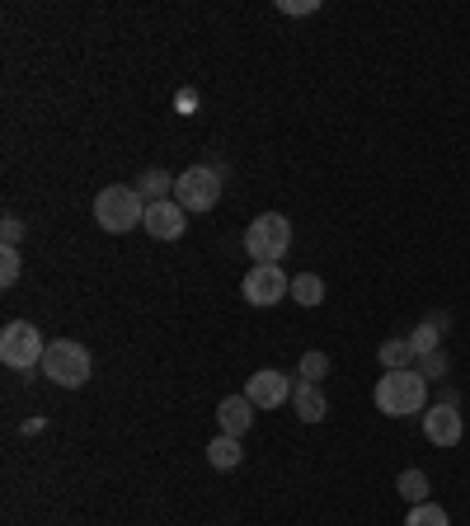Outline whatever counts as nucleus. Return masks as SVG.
Masks as SVG:
<instances>
[{"instance_id": "obj_4", "label": "nucleus", "mask_w": 470, "mask_h": 526, "mask_svg": "<svg viewBox=\"0 0 470 526\" xmlns=\"http://www.w3.org/2000/svg\"><path fill=\"white\" fill-rule=\"evenodd\" d=\"M43 357H47V343L29 320H10L0 329V362L10 372H33V367H43Z\"/></svg>"}, {"instance_id": "obj_8", "label": "nucleus", "mask_w": 470, "mask_h": 526, "mask_svg": "<svg viewBox=\"0 0 470 526\" xmlns=\"http://www.w3.org/2000/svg\"><path fill=\"white\" fill-rule=\"evenodd\" d=\"M292 376H282V372H254L250 381H245V400L254 404V409H278V404H287L292 400Z\"/></svg>"}, {"instance_id": "obj_12", "label": "nucleus", "mask_w": 470, "mask_h": 526, "mask_svg": "<svg viewBox=\"0 0 470 526\" xmlns=\"http://www.w3.org/2000/svg\"><path fill=\"white\" fill-rule=\"evenodd\" d=\"M292 409H297L301 423H320V418L329 414V400H325V390H320V386L301 381V386L292 390Z\"/></svg>"}, {"instance_id": "obj_11", "label": "nucleus", "mask_w": 470, "mask_h": 526, "mask_svg": "<svg viewBox=\"0 0 470 526\" xmlns=\"http://www.w3.org/2000/svg\"><path fill=\"white\" fill-rule=\"evenodd\" d=\"M217 423L226 437H245L254 428V404L245 400V395H226V400L217 404Z\"/></svg>"}, {"instance_id": "obj_14", "label": "nucleus", "mask_w": 470, "mask_h": 526, "mask_svg": "<svg viewBox=\"0 0 470 526\" xmlns=\"http://www.w3.org/2000/svg\"><path fill=\"white\" fill-rule=\"evenodd\" d=\"M137 193L146 198V207H151V202H165L174 193V174L170 170H141Z\"/></svg>"}, {"instance_id": "obj_6", "label": "nucleus", "mask_w": 470, "mask_h": 526, "mask_svg": "<svg viewBox=\"0 0 470 526\" xmlns=\"http://www.w3.org/2000/svg\"><path fill=\"white\" fill-rule=\"evenodd\" d=\"M217 198H221V170H212V165H188L174 179V202L184 212H212Z\"/></svg>"}, {"instance_id": "obj_13", "label": "nucleus", "mask_w": 470, "mask_h": 526, "mask_svg": "<svg viewBox=\"0 0 470 526\" xmlns=\"http://www.w3.org/2000/svg\"><path fill=\"white\" fill-rule=\"evenodd\" d=\"M245 461V447H240V437H212V442H207V465H212V470H235V465Z\"/></svg>"}, {"instance_id": "obj_16", "label": "nucleus", "mask_w": 470, "mask_h": 526, "mask_svg": "<svg viewBox=\"0 0 470 526\" xmlns=\"http://www.w3.org/2000/svg\"><path fill=\"white\" fill-rule=\"evenodd\" d=\"M395 489H400V498H405V503H414V508H419V503H428V475H423V470H400Z\"/></svg>"}, {"instance_id": "obj_18", "label": "nucleus", "mask_w": 470, "mask_h": 526, "mask_svg": "<svg viewBox=\"0 0 470 526\" xmlns=\"http://www.w3.org/2000/svg\"><path fill=\"white\" fill-rule=\"evenodd\" d=\"M381 367H386V372H400V367H414V353H409V343H400V339L381 343Z\"/></svg>"}, {"instance_id": "obj_22", "label": "nucleus", "mask_w": 470, "mask_h": 526, "mask_svg": "<svg viewBox=\"0 0 470 526\" xmlns=\"http://www.w3.org/2000/svg\"><path fill=\"white\" fill-rule=\"evenodd\" d=\"M414 372H419L423 381H433V376L447 372V357H442V348H438V353H428V357H419V367H414Z\"/></svg>"}, {"instance_id": "obj_1", "label": "nucleus", "mask_w": 470, "mask_h": 526, "mask_svg": "<svg viewBox=\"0 0 470 526\" xmlns=\"http://www.w3.org/2000/svg\"><path fill=\"white\" fill-rule=\"evenodd\" d=\"M376 409L386 418H409V414H423L428 404V381H423L414 367H400V372H386L372 390Z\"/></svg>"}, {"instance_id": "obj_3", "label": "nucleus", "mask_w": 470, "mask_h": 526, "mask_svg": "<svg viewBox=\"0 0 470 526\" xmlns=\"http://www.w3.org/2000/svg\"><path fill=\"white\" fill-rule=\"evenodd\" d=\"M94 221H99L109 235H127L132 226L146 221V198H141L137 188H127V184L99 188V198H94Z\"/></svg>"}, {"instance_id": "obj_9", "label": "nucleus", "mask_w": 470, "mask_h": 526, "mask_svg": "<svg viewBox=\"0 0 470 526\" xmlns=\"http://www.w3.org/2000/svg\"><path fill=\"white\" fill-rule=\"evenodd\" d=\"M141 226H146V235H156V240H179V235L188 231V212H184V207H179L174 198L151 202Z\"/></svg>"}, {"instance_id": "obj_2", "label": "nucleus", "mask_w": 470, "mask_h": 526, "mask_svg": "<svg viewBox=\"0 0 470 526\" xmlns=\"http://www.w3.org/2000/svg\"><path fill=\"white\" fill-rule=\"evenodd\" d=\"M43 376L52 381V386H62V390H80L94 376L90 348L76 343V339H52L47 343V357H43Z\"/></svg>"}, {"instance_id": "obj_19", "label": "nucleus", "mask_w": 470, "mask_h": 526, "mask_svg": "<svg viewBox=\"0 0 470 526\" xmlns=\"http://www.w3.org/2000/svg\"><path fill=\"white\" fill-rule=\"evenodd\" d=\"M405 526H452V517H447L438 503H419V508H409Z\"/></svg>"}, {"instance_id": "obj_17", "label": "nucleus", "mask_w": 470, "mask_h": 526, "mask_svg": "<svg viewBox=\"0 0 470 526\" xmlns=\"http://www.w3.org/2000/svg\"><path fill=\"white\" fill-rule=\"evenodd\" d=\"M409 353H414V362H419V357H428V353H438V320H423V325L414 329Z\"/></svg>"}, {"instance_id": "obj_5", "label": "nucleus", "mask_w": 470, "mask_h": 526, "mask_svg": "<svg viewBox=\"0 0 470 526\" xmlns=\"http://www.w3.org/2000/svg\"><path fill=\"white\" fill-rule=\"evenodd\" d=\"M245 249H250L254 263H278L287 249H292V221L282 212H264V217L250 221L245 231Z\"/></svg>"}, {"instance_id": "obj_23", "label": "nucleus", "mask_w": 470, "mask_h": 526, "mask_svg": "<svg viewBox=\"0 0 470 526\" xmlns=\"http://www.w3.org/2000/svg\"><path fill=\"white\" fill-rule=\"evenodd\" d=\"M0 240H5V249H19V240H24V221L5 217V221H0Z\"/></svg>"}, {"instance_id": "obj_20", "label": "nucleus", "mask_w": 470, "mask_h": 526, "mask_svg": "<svg viewBox=\"0 0 470 526\" xmlns=\"http://www.w3.org/2000/svg\"><path fill=\"white\" fill-rule=\"evenodd\" d=\"M320 376H329V353H306L301 357V381L320 386Z\"/></svg>"}, {"instance_id": "obj_15", "label": "nucleus", "mask_w": 470, "mask_h": 526, "mask_svg": "<svg viewBox=\"0 0 470 526\" xmlns=\"http://www.w3.org/2000/svg\"><path fill=\"white\" fill-rule=\"evenodd\" d=\"M292 301H297V306H320V301H325V278H320V273H297V278H292Z\"/></svg>"}, {"instance_id": "obj_25", "label": "nucleus", "mask_w": 470, "mask_h": 526, "mask_svg": "<svg viewBox=\"0 0 470 526\" xmlns=\"http://www.w3.org/2000/svg\"><path fill=\"white\" fill-rule=\"evenodd\" d=\"M174 109H179V113H193V109H198V94H193V90L174 94Z\"/></svg>"}, {"instance_id": "obj_10", "label": "nucleus", "mask_w": 470, "mask_h": 526, "mask_svg": "<svg viewBox=\"0 0 470 526\" xmlns=\"http://www.w3.org/2000/svg\"><path fill=\"white\" fill-rule=\"evenodd\" d=\"M461 433H466V428H461L456 404L442 400V404H433V409L423 414V437H428L433 447H456V442H461Z\"/></svg>"}, {"instance_id": "obj_21", "label": "nucleus", "mask_w": 470, "mask_h": 526, "mask_svg": "<svg viewBox=\"0 0 470 526\" xmlns=\"http://www.w3.org/2000/svg\"><path fill=\"white\" fill-rule=\"evenodd\" d=\"M24 263H19V249H0V287H15Z\"/></svg>"}, {"instance_id": "obj_7", "label": "nucleus", "mask_w": 470, "mask_h": 526, "mask_svg": "<svg viewBox=\"0 0 470 526\" xmlns=\"http://www.w3.org/2000/svg\"><path fill=\"white\" fill-rule=\"evenodd\" d=\"M240 296L250 306H278L282 296H292V278L282 273L278 263H254L245 273V282H240Z\"/></svg>"}, {"instance_id": "obj_24", "label": "nucleus", "mask_w": 470, "mask_h": 526, "mask_svg": "<svg viewBox=\"0 0 470 526\" xmlns=\"http://www.w3.org/2000/svg\"><path fill=\"white\" fill-rule=\"evenodd\" d=\"M282 15H315L320 10V0H278Z\"/></svg>"}]
</instances>
